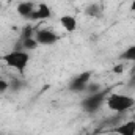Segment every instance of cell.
<instances>
[{
    "instance_id": "15",
    "label": "cell",
    "mask_w": 135,
    "mask_h": 135,
    "mask_svg": "<svg viewBox=\"0 0 135 135\" xmlns=\"http://www.w3.org/2000/svg\"><path fill=\"white\" fill-rule=\"evenodd\" d=\"M8 88H9V83L5 79H0V93H5Z\"/></svg>"
},
{
    "instance_id": "6",
    "label": "cell",
    "mask_w": 135,
    "mask_h": 135,
    "mask_svg": "<svg viewBox=\"0 0 135 135\" xmlns=\"http://www.w3.org/2000/svg\"><path fill=\"white\" fill-rule=\"evenodd\" d=\"M52 16V9L47 3H39L36 5L33 14L30 16V21H44V19H49Z\"/></svg>"
},
{
    "instance_id": "3",
    "label": "cell",
    "mask_w": 135,
    "mask_h": 135,
    "mask_svg": "<svg viewBox=\"0 0 135 135\" xmlns=\"http://www.w3.org/2000/svg\"><path fill=\"white\" fill-rule=\"evenodd\" d=\"M105 99H107V94L105 91H99V93H94V94H88L83 102H82V107L90 112V113H94L101 108L102 105L105 104Z\"/></svg>"
},
{
    "instance_id": "4",
    "label": "cell",
    "mask_w": 135,
    "mask_h": 135,
    "mask_svg": "<svg viewBox=\"0 0 135 135\" xmlns=\"http://www.w3.org/2000/svg\"><path fill=\"white\" fill-rule=\"evenodd\" d=\"M35 38L39 42V46L41 44L42 46H50V44H55L57 41H60V36L55 33V32L49 30V28H39V30H36Z\"/></svg>"
},
{
    "instance_id": "5",
    "label": "cell",
    "mask_w": 135,
    "mask_h": 135,
    "mask_svg": "<svg viewBox=\"0 0 135 135\" xmlns=\"http://www.w3.org/2000/svg\"><path fill=\"white\" fill-rule=\"evenodd\" d=\"M91 82V72L90 71H86V72H82L80 75H77V77H74L72 80H71V83H69V88L72 90V91H85V88H86V85Z\"/></svg>"
},
{
    "instance_id": "14",
    "label": "cell",
    "mask_w": 135,
    "mask_h": 135,
    "mask_svg": "<svg viewBox=\"0 0 135 135\" xmlns=\"http://www.w3.org/2000/svg\"><path fill=\"white\" fill-rule=\"evenodd\" d=\"M35 35H36V30H35L32 25H27V27H24V32H22V39H25V38H33Z\"/></svg>"
},
{
    "instance_id": "7",
    "label": "cell",
    "mask_w": 135,
    "mask_h": 135,
    "mask_svg": "<svg viewBox=\"0 0 135 135\" xmlns=\"http://www.w3.org/2000/svg\"><path fill=\"white\" fill-rule=\"evenodd\" d=\"M113 132L116 135H135V119H127L121 124H118Z\"/></svg>"
},
{
    "instance_id": "1",
    "label": "cell",
    "mask_w": 135,
    "mask_h": 135,
    "mask_svg": "<svg viewBox=\"0 0 135 135\" xmlns=\"http://www.w3.org/2000/svg\"><path fill=\"white\" fill-rule=\"evenodd\" d=\"M105 105L108 110L115 113H126L135 107V98L129 94H123V93H112L107 96Z\"/></svg>"
},
{
    "instance_id": "12",
    "label": "cell",
    "mask_w": 135,
    "mask_h": 135,
    "mask_svg": "<svg viewBox=\"0 0 135 135\" xmlns=\"http://www.w3.org/2000/svg\"><path fill=\"white\" fill-rule=\"evenodd\" d=\"M121 58H123V60H127V61H134L135 63V46L127 47V49L121 54Z\"/></svg>"
},
{
    "instance_id": "20",
    "label": "cell",
    "mask_w": 135,
    "mask_h": 135,
    "mask_svg": "<svg viewBox=\"0 0 135 135\" xmlns=\"http://www.w3.org/2000/svg\"><path fill=\"white\" fill-rule=\"evenodd\" d=\"M0 135H5V134H0Z\"/></svg>"
},
{
    "instance_id": "19",
    "label": "cell",
    "mask_w": 135,
    "mask_h": 135,
    "mask_svg": "<svg viewBox=\"0 0 135 135\" xmlns=\"http://www.w3.org/2000/svg\"><path fill=\"white\" fill-rule=\"evenodd\" d=\"M132 119H135V115H134V116H132Z\"/></svg>"
},
{
    "instance_id": "9",
    "label": "cell",
    "mask_w": 135,
    "mask_h": 135,
    "mask_svg": "<svg viewBox=\"0 0 135 135\" xmlns=\"http://www.w3.org/2000/svg\"><path fill=\"white\" fill-rule=\"evenodd\" d=\"M60 25L66 30L68 33H72L77 28V19L74 16H71V14H65V16L60 17Z\"/></svg>"
},
{
    "instance_id": "18",
    "label": "cell",
    "mask_w": 135,
    "mask_h": 135,
    "mask_svg": "<svg viewBox=\"0 0 135 135\" xmlns=\"http://www.w3.org/2000/svg\"><path fill=\"white\" fill-rule=\"evenodd\" d=\"M105 135H116V134H115V132H112V134H105Z\"/></svg>"
},
{
    "instance_id": "17",
    "label": "cell",
    "mask_w": 135,
    "mask_h": 135,
    "mask_svg": "<svg viewBox=\"0 0 135 135\" xmlns=\"http://www.w3.org/2000/svg\"><path fill=\"white\" fill-rule=\"evenodd\" d=\"M131 11L135 13V0H132V3H131Z\"/></svg>"
},
{
    "instance_id": "2",
    "label": "cell",
    "mask_w": 135,
    "mask_h": 135,
    "mask_svg": "<svg viewBox=\"0 0 135 135\" xmlns=\"http://www.w3.org/2000/svg\"><path fill=\"white\" fill-rule=\"evenodd\" d=\"M2 60H3V63H5L8 68L16 69V71H19L21 74H24L27 65L30 63V54H28L27 50L16 49V50L8 52L6 55H3Z\"/></svg>"
},
{
    "instance_id": "8",
    "label": "cell",
    "mask_w": 135,
    "mask_h": 135,
    "mask_svg": "<svg viewBox=\"0 0 135 135\" xmlns=\"http://www.w3.org/2000/svg\"><path fill=\"white\" fill-rule=\"evenodd\" d=\"M35 8H36V5H35L33 2H30V0L21 2V3L17 5V14L22 16V17H25V19H30V16L33 14Z\"/></svg>"
},
{
    "instance_id": "11",
    "label": "cell",
    "mask_w": 135,
    "mask_h": 135,
    "mask_svg": "<svg viewBox=\"0 0 135 135\" xmlns=\"http://www.w3.org/2000/svg\"><path fill=\"white\" fill-rule=\"evenodd\" d=\"M38 46H39V42L36 41V38H25V39H22V50H35V49H38Z\"/></svg>"
},
{
    "instance_id": "10",
    "label": "cell",
    "mask_w": 135,
    "mask_h": 135,
    "mask_svg": "<svg viewBox=\"0 0 135 135\" xmlns=\"http://www.w3.org/2000/svg\"><path fill=\"white\" fill-rule=\"evenodd\" d=\"M101 13H102V6L99 3H91V5H88L86 9H85V14L90 16V17H98Z\"/></svg>"
},
{
    "instance_id": "16",
    "label": "cell",
    "mask_w": 135,
    "mask_h": 135,
    "mask_svg": "<svg viewBox=\"0 0 135 135\" xmlns=\"http://www.w3.org/2000/svg\"><path fill=\"white\" fill-rule=\"evenodd\" d=\"M124 71V66L123 65H116V66L113 68V72H123Z\"/></svg>"
},
{
    "instance_id": "13",
    "label": "cell",
    "mask_w": 135,
    "mask_h": 135,
    "mask_svg": "<svg viewBox=\"0 0 135 135\" xmlns=\"http://www.w3.org/2000/svg\"><path fill=\"white\" fill-rule=\"evenodd\" d=\"M85 91L88 93V94H94V93H99L101 91V85L99 83H88L86 85V88H85Z\"/></svg>"
}]
</instances>
